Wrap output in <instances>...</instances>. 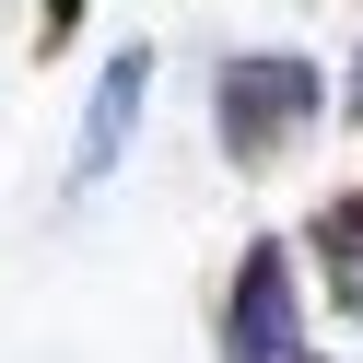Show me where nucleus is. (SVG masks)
<instances>
[{"label":"nucleus","mask_w":363,"mask_h":363,"mask_svg":"<svg viewBox=\"0 0 363 363\" xmlns=\"http://www.w3.org/2000/svg\"><path fill=\"white\" fill-rule=\"evenodd\" d=\"M316 118H328V71L293 59V48H258V59H223L211 71V141H223L235 176H269Z\"/></svg>","instance_id":"f257e3e1"},{"label":"nucleus","mask_w":363,"mask_h":363,"mask_svg":"<svg viewBox=\"0 0 363 363\" xmlns=\"http://www.w3.org/2000/svg\"><path fill=\"white\" fill-rule=\"evenodd\" d=\"M305 363H316V352H305Z\"/></svg>","instance_id":"0eeeda50"},{"label":"nucleus","mask_w":363,"mask_h":363,"mask_svg":"<svg viewBox=\"0 0 363 363\" xmlns=\"http://www.w3.org/2000/svg\"><path fill=\"white\" fill-rule=\"evenodd\" d=\"M223 363H305V293H293L281 235H258L223 281Z\"/></svg>","instance_id":"f03ea898"},{"label":"nucleus","mask_w":363,"mask_h":363,"mask_svg":"<svg viewBox=\"0 0 363 363\" xmlns=\"http://www.w3.org/2000/svg\"><path fill=\"white\" fill-rule=\"evenodd\" d=\"M141 94H152V48H118V59H106V82H94V106H82V164H71L82 188H94V176L129 152V118H141Z\"/></svg>","instance_id":"20e7f679"},{"label":"nucleus","mask_w":363,"mask_h":363,"mask_svg":"<svg viewBox=\"0 0 363 363\" xmlns=\"http://www.w3.org/2000/svg\"><path fill=\"white\" fill-rule=\"evenodd\" d=\"M293 269H316L340 316H363V188H328V199L305 211V246H293Z\"/></svg>","instance_id":"7ed1b4c3"},{"label":"nucleus","mask_w":363,"mask_h":363,"mask_svg":"<svg viewBox=\"0 0 363 363\" xmlns=\"http://www.w3.org/2000/svg\"><path fill=\"white\" fill-rule=\"evenodd\" d=\"M340 118H363V48H352V82H340Z\"/></svg>","instance_id":"423d86ee"},{"label":"nucleus","mask_w":363,"mask_h":363,"mask_svg":"<svg viewBox=\"0 0 363 363\" xmlns=\"http://www.w3.org/2000/svg\"><path fill=\"white\" fill-rule=\"evenodd\" d=\"M24 12H35V48H48V59L82 35V0H24Z\"/></svg>","instance_id":"39448f33"}]
</instances>
